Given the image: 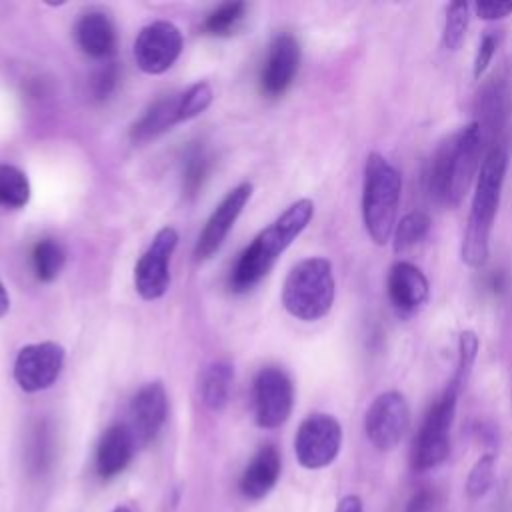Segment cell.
Listing matches in <instances>:
<instances>
[{
  "mask_svg": "<svg viewBox=\"0 0 512 512\" xmlns=\"http://www.w3.org/2000/svg\"><path fill=\"white\" fill-rule=\"evenodd\" d=\"M474 12L482 20H500L512 14V2L506 0H480L474 4Z\"/></svg>",
  "mask_w": 512,
  "mask_h": 512,
  "instance_id": "obj_35",
  "label": "cell"
},
{
  "mask_svg": "<svg viewBox=\"0 0 512 512\" xmlns=\"http://www.w3.org/2000/svg\"><path fill=\"white\" fill-rule=\"evenodd\" d=\"M430 230V216L422 210H412L406 216L400 218V222H396L394 228V250L396 252H404L412 246H416L418 242H422L426 238Z\"/></svg>",
  "mask_w": 512,
  "mask_h": 512,
  "instance_id": "obj_26",
  "label": "cell"
},
{
  "mask_svg": "<svg viewBox=\"0 0 512 512\" xmlns=\"http://www.w3.org/2000/svg\"><path fill=\"white\" fill-rule=\"evenodd\" d=\"M184 46L182 32L168 20L144 26L134 40V60L146 74H162L178 60Z\"/></svg>",
  "mask_w": 512,
  "mask_h": 512,
  "instance_id": "obj_12",
  "label": "cell"
},
{
  "mask_svg": "<svg viewBox=\"0 0 512 512\" xmlns=\"http://www.w3.org/2000/svg\"><path fill=\"white\" fill-rule=\"evenodd\" d=\"M508 170V152L502 144H492L482 156V164L476 176V190L462 238L460 256L470 268L486 264L490 254V232L494 216L498 212L500 194Z\"/></svg>",
  "mask_w": 512,
  "mask_h": 512,
  "instance_id": "obj_3",
  "label": "cell"
},
{
  "mask_svg": "<svg viewBox=\"0 0 512 512\" xmlns=\"http://www.w3.org/2000/svg\"><path fill=\"white\" fill-rule=\"evenodd\" d=\"M402 176L382 154L370 152L364 164L362 220L374 244L384 246L396 228Z\"/></svg>",
  "mask_w": 512,
  "mask_h": 512,
  "instance_id": "obj_4",
  "label": "cell"
},
{
  "mask_svg": "<svg viewBox=\"0 0 512 512\" xmlns=\"http://www.w3.org/2000/svg\"><path fill=\"white\" fill-rule=\"evenodd\" d=\"M212 98H214V94H212L210 84H206V82L192 84L186 92L180 94V118H182V122L202 114L210 106Z\"/></svg>",
  "mask_w": 512,
  "mask_h": 512,
  "instance_id": "obj_31",
  "label": "cell"
},
{
  "mask_svg": "<svg viewBox=\"0 0 512 512\" xmlns=\"http://www.w3.org/2000/svg\"><path fill=\"white\" fill-rule=\"evenodd\" d=\"M300 68V44L294 34L280 32L272 38L260 72V90L268 98L282 96Z\"/></svg>",
  "mask_w": 512,
  "mask_h": 512,
  "instance_id": "obj_13",
  "label": "cell"
},
{
  "mask_svg": "<svg viewBox=\"0 0 512 512\" xmlns=\"http://www.w3.org/2000/svg\"><path fill=\"white\" fill-rule=\"evenodd\" d=\"M116 80H118V70L114 66V62H106L92 80V92L96 98H106L114 88H116Z\"/></svg>",
  "mask_w": 512,
  "mask_h": 512,
  "instance_id": "obj_34",
  "label": "cell"
},
{
  "mask_svg": "<svg viewBox=\"0 0 512 512\" xmlns=\"http://www.w3.org/2000/svg\"><path fill=\"white\" fill-rule=\"evenodd\" d=\"M334 512H362V500H360V496H356V494L344 496V498L338 502V506H336Z\"/></svg>",
  "mask_w": 512,
  "mask_h": 512,
  "instance_id": "obj_37",
  "label": "cell"
},
{
  "mask_svg": "<svg viewBox=\"0 0 512 512\" xmlns=\"http://www.w3.org/2000/svg\"><path fill=\"white\" fill-rule=\"evenodd\" d=\"M470 22V6L466 2H452L446 8L444 28H442V46L446 50H458L464 42Z\"/></svg>",
  "mask_w": 512,
  "mask_h": 512,
  "instance_id": "obj_27",
  "label": "cell"
},
{
  "mask_svg": "<svg viewBox=\"0 0 512 512\" xmlns=\"http://www.w3.org/2000/svg\"><path fill=\"white\" fill-rule=\"evenodd\" d=\"M410 426V406L402 392L386 390L378 394L366 410L364 432L370 444L380 450H392L404 438Z\"/></svg>",
  "mask_w": 512,
  "mask_h": 512,
  "instance_id": "obj_9",
  "label": "cell"
},
{
  "mask_svg": "<svg viewBox=\"0 0 512 512\" xmlns=\"http://www.w3.org/2000/svg\"><path fill=\"white\" fill-rule=\"evenodd\" d=\"M336 294L332 264L326 258H304L292 266L282 286V304L298 320L314 322L324 318Z\"/></svg>",
  "mask_w": 512,
  "mask_h": 512,
  "instance_id": "obj_5",
  "label": "cell"
},
{
  "mask_svg": "<svg viewBox=\"0 0 512 512\" xmlns=\"http://www.w3.org/2000/svg\"><path fill=\"white\" fill-rule=\"evenodd\" d=\"M30 200V182L26 174L12 166L0 164V206L8 210H20Z\"/></svg>",
  "mask_w": 512,
  "mask_h": 512,
  "instance_id": "obj_23",
  "label": "cell"
},
{
  "mask_svg": "<svg viewBox=\"0 0 512 512\" xmlns=\"http://www.w3.org/2000/svg\"><path fill=\"white\" fill-rule=\"evenodd\" d=\"M8 308H10V296H8L6 288H4V284L0 282V318L8 312Z\"/></svg>",
  "mask_w": 512,
  "mask_h": 512,
  "instance_id": "obj_38",
  "label": "cell"
},
{
  "mask_svg": "<svg viewBox=\"0 0 512 512\" xmlns=\"http://www.w3.org/2000/svg\"><path fill=\"white\" fill-rule=\"evenodd\" d=\"M76 42L92 58H108L116 48V28L104 12H88L76 24Z\"/></svg>",
  "mask_w": 512,
  "mask_h": 512,
  "instance_id": "obj_20",
  "label": "cell"
},
{
  "mask_svg": "<svg viewBox=\"0 0 512 512\" xmlns=\"http://www.w3.org/2000/svg\"><path fill=\"white\" fill-rule=\"evenodd\" d=\"M112 512H132L128 506H118V508H114Z\"/></svg>",
  "mask_w": 512,
  "mask_h": 512,
  "instance_id": "obj_39",
  "label": "cell"
},
{
  "mask_svg": "<svg viewBox=\"0 0 512 512\" xmlns=\"http://www.w3.org/2000/svg\"><path fill=\"white\" fill-rule=\"evenodd\" d=\"M130 422L126 424L136 446L150 444L162 430L168 416V396L162 382L144 384L130 402Z\"/></svg>",
  "mask_w": 512,
  "mask_h": 512,
  "instance_id": "obj_15",
  "label": "cell"
},
{
  "mask_svg": "<svg viewBox=\"0 0 512 512\" xmlns=\"http://www.w3.org/2000/svg\"><path fill=\"white\" fill-rule=\"evenodd\" d=\"M66 352L56 342H36L18 350L14 360V380L24 392H40L50 388L62 368Z\"/></svg>",
  "mask_w": 512,
  "mask_h": 512,
  "instance_id": "obj_11",
  "label": "cell"
},
{
  "mask_svg": "<svg viewBox=\"0 0 512 512\" xmlns=\"http://www.w3.org/2000/svg\"><path fill=\"white\" fill-rule=\"evenodd\" d=\"M314 216V202L300 198L290 204L272 224L256 234V238L242 250L232 272L230 290L248 292L262 278L268 276L280 254L300 236Z\"/></svg>",
  "mask_w": 512,
  "mask_h": 512,
  "instance_id": "obj_2",
  "label": "cell"
},
{
  "mask_svg": "<svg viewBox=\"0 0 512 512\" xmlns=\"http://www.w3.org/2000/svg\"><path fill=\"white\" fill-rule=\"evenodd\" d=\"M462 386L448 382L444 392L424 414V420L412 440L410 468L414 472H426L440 466L450 452V428L456 414L458 396Z\"/></svg>",
  "mask_w": 512,
  "mask_h": 512,
  "instance_id": "obj_6",
  "label": "cell"
},
{
  "mask_svg": "<svg viewBox=\"0 0 512 512\" xmlns=\"http://www.w3.org/2000/svg\"><path fill=\"white\" fill-rule=\"evenodd\" d=\"M342 446V426L340 422L324 412L310 414L298 426L294 436L296 460L302 468L320 470L330 466Z\"/></svg>",
  "mask_w": 512,
  "mask_h": 512,
  "instance_id": "obj_7",
  "label": "cell"
},
{
  "mask_svg": "<svg viewBox=\"0 0 512 512\" xmlns=\"http://www.w3.org/2000/svg\"><path fill=\"white\" fill-rule=\"evenodd\" d=\"M182 122L180 118V94L162 96L136 120L130 128V140L134 144H144L164 134L172 126Z\"/></svg>",
  "mask_w": 512,
  "mask_h": 512,
  "instance_id": "obj_19",
  "label": "cell"
},
{
  "mask_svg": "<svg viewBox=\"0 0 512 512\" xmlns=\"http://www.w3.org/2000/svg\"><path fill=\"white\" fill-rule=\"evenodd\" d=\"M210 170V158L206 156V152L202 148H194L188 158H186V166H184V178H182V190L188 198L196 196L208 176Z\"/></svg>",
  "mask_w": 512,
  "mask_h": 512,
  "instance_id": "obj_28",
  "label": "cell"
},
{
  "mask_svg": "<svg viewBox=\"0 0 512 512\" xmlns=\"http://www.w3.org/2000/svg\"><path fill=\"white\" fill-rule=\"evenodd\" d=\"M476 354H478V336L472 330H464L458 338V362H456V372L450 378L452 382H456L462 388L466 386Z\"/></svg>",
  "mask_w": 512,
  "mask_h": 512,
  "instance_id": "obj_30",
  "label": "cell"
},
{
  "mask_svg": "<svg viewBox=\"0 0 512 512\" xmlns=\"http://www.w3.org/2000/svg\"><path fill=\"white\" fill-rule=\"evenodd\" d=\"M136 450V442L126 424H114L104 430L96 446V472L108 480L126 470Z\"/></svg>",
  "mask_w": 512,
  "mask_h": 512,
  "instance_id": "obj_17",
  "label": "cell"
},
{
  "mask_svg": "<svg viewBox=\"0 0 512 512\" xmlns=\"http://www.w3.org/2000/svg\"><path fill=\"white\" fill-rule=\"evenodd\" d=\"M250 196H252V184L242 182L220 200V204L214 208V212L206 220V224L196 240V246H194L196 260H208L220 250V246L224 244L228 232L232 230L236 218L240 216V212L246 206V202L250 200Z\"/></svg>",
  "mask_w": 512,
  "mask_h": 512,
  "instance_id": "obj_14",
  "label": "cell"
},
{
  "mask_svg": "<svg viewBox=\"0 0 512 512\" xmlns=\"http://www.w3.org/2000/svg\"><path fill=\"white\" fill-rule=\"evenodd\" d=\"M510 96L512 94L504 82H496L492 78V82L486 84L480 96V120H476L482 128V134L486 130H498L500 126H504L512 108Z\"/></svg>",
  "mask_w": 512,
  "mask_h": 512,
  "instance_id": "obj_22",
  "label": "cell"
},
{
  "mask_svg": "<svg viewBox=\"0 0 512 512\" xmlns=\"http://www.w3.org/2000/svg\"><path fill=\"white\" fill-rule=\"evenodd\" d=\"M252 406L260 428H278L288 420L294 406V386L284 368L264 366L258 370L252 386Z\"/></svg>",
  "mask_w": 512,
  "mask_h": 512,
  "instance_id": "obj_8",
  "label": "cell"
},
{
  "mask_svg": "<svg viewBox=\"0 0 512 512\" xmlns=\"http://www.w3.org/2000/svg\"><path fill=\"white\" fill-rule=\"evenodd\" d=\"M246 16L244 2H224L216 10H212L204 20V32L208 36L226 38L232 36Z\"/></svg>",
  "mask_w": 512,
  "mask_h": 512,
  "instance_id": "obj_25",
  "label": "cell"
},
{
  "mask_svg": "<svg viewBox=\"0 0 512 512\" xmlns=\"http://www.w3.org/2000/svg\"><path fill=\"white\" fill-rule=\"evenodd\" d=\"M178 244V232L164 226L134 266V288L144 300H158L170 286V258Z\"/></svg>",
  "mask_w": 512,
  "mask_h": 512,
  "instance_id": "obj_10",
  "label": "cell"
},
{
  "mask_svg": "<svg viewBox=\"0 0 512 512\" xmlns=\"http://www.w3.org/2000/svg\"><path fill=\"white\" fill-rule=\"evenodd\" d=\"M494 470H496V456L494 454H484L476 460L472 466L468 480H466V494L476 500L482 498L494 484Z\"/></svg>",
  "mask_w": 512,
  "mask_h": 512,
  "instance_id": "obj_29",
  "label": "cell"
},
{
  "mask_svg": "<svg viewBox=\"0 0 512 512\" xmlns=\"http://www.w3.org/2000/svg\"><path fill=\"white\" fill-rule=\"evenodd\" d=\"M496 46H498V36L492 34V32H486L480 42H478V48H476V56H474V78H480L484 74V70L488 68V64L492 62V56L496 52Z\"/></svg>",
  "mask_w": 512,
  "mask_h": 512,
  "instance_id": "obj_32",
  "label": "cell"
},
{
  "mask_svg": "<svg viewBox=\"0 0 512 512\" xmlns=\"http://www.w3.org/2000/svg\"><path fill=\"white\" fill-rule=\"evenodd\" d=\"M280 466L278 448L274 444L260 446L240 476V492L248 500H262L276 486Z\"/></svg>",
  "mask_w": 512,
  "mask_h": 512,
  "instance_id": "obj_18",
  "label": "cell"
},
{
  "mask_svg": "<svg viewBox=\"0 0 512 512\" xmlns=\"http://www.w3.org/2000/svg\"><path fill=\"white\" fill-rule=\"evenodd\" d=\"M66 252L62 244L54 238H42L32 250L34 274L40 282H52L64 268Z\"/></svg>",
  "mask_w": 512,
  "mask_h": 512,
  "instance_id": "obj_24",
  "label": "cell"
},
{
  "mask_svg": "<svg viewBox=\"0 0 512 512\" xmlns=\"http://www.w3.org/2000/svg\"><path fill=\"white\" fill-rule=\"evenodd\" d=\"M438 494L432 488L418 490L406 504L404 512H438Z\"/></svg>",
  "mask_w": 512,
  "mask_h": 512,
  "instance_id": "obj_36",
  "label": "cell"
},
{
  "mask_svg": "<svg viewBox=\"0 0 512 512\" xmlns=\"http://www.w3.org/2000/svg\"><path fill=\"white\" fill-rule=\"evenodd\" d=\"M232 380H234V368L230 362H226V360L212 362L202 372V378H200L202 402L210 410H222L228 404Z\"/></svg>",
  "mask_w": 512,
  "mask_h": 512,
  "instance_id": "obj_21",
  "label": "cell"
},
{
  "mask_svg": "<svg viewBox=\"0 0 512 512\" xmlns=\"http://www.w3.org/2000/svg\"><path fill=\"white\" fill-rule=\"evenodd\" d=\"M52 460V450H50V436L46 430H38L34 440H32V450H30V462L36 472L44 470Z\"/></svg>",
  "mask_w": 512,
  "mask_h": 512,
  "instance_id": "obj_33",
  "label": "cell"
},
{
  "mask_svg": "<svg viewBox=\"0 0 512 512\" xmlns=\"http://www.w3.org/2000/svg\"><path fill=\"white\" fill-rule=\"evenodd\" d=\"M484 134L478 122H470L446 136L434 150L426 174L430 196L454 208L466 196L480 170Z\"/></svg>",
  "mask_w": 512,
  "mask_h": 512,
  "instance_id": "obj_1",
  "label": "cell"
},
{
  "mask_svg": "<svg viewBox=\"0 0 512 512\" xmlns=\"http://www.w3.org/2000/svg\"><path fill=\"white\" fill-rule=\"evenodd\" d=\"M386 292L394 312L402 318H412L428 302L430 284L416 264L398 260L388 270Z\"/></svg>",
  "mask_w": 512,
  "mask_h": 512,
  "instance_id": "obj_16",
  "label": "cell"
}]
</instances>
